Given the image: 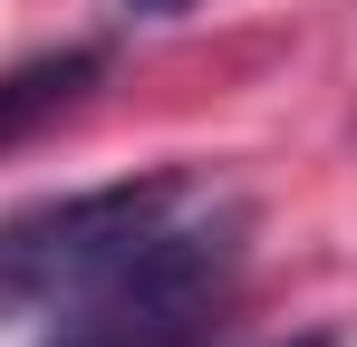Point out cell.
<instances>
[{"label":"cell","instance_id":"cell-1","mask_svg":"<svg viewBox=\"0 0 357 347\" xmlns=\"http://www.w3.org/2000/svg\"><path fill=\"white\" fill-rule=\"evenodd\" d=\"M232 270H241V213H213V222L165 213L77 309H59L49 347H203L232 299Z\"/></svg>","mask_w":357,"mask_h":347},{"label":"cell","instance_id":"cell-2","mask_svg":"<svg viewBox=\"0 0 357 347\" xmlns=\"http://www.w3.org/2000/svg\"><path fill=\"white\" fill-rule=\"evenodd\" d=\"M174 203H183V174H135V183H97V193H59V203L10 213L0 222V328L77 309Z\"/></svg>","mask_w":357,"mask_h":347},{"label":"cell","instance_id":"cell-3","mask_svg":"<svg viewBox=\"0 0 357 347\" xmlns=\"http://www.w3.org/2000/svg\"><path fill=\"white\" fill-rule=\"evenodd\" d=\"M107 77V49H39V58H20V68H0V145H20V135H39L49 116H68L87 87Z\"/></svg>","mask_w":357,"mask_h":347},{"label":"cell","instance_id":"cell-4","mask_svg":"<svg viewBox=\"0 0 357 347\" xmlns=\"http://www.w3.org/2000/svg\"><path fill=\"white\" fill-rule=\"evenodd\" d=\"M126 10H145V20H174V10H193V0H126Z\"/></svg>","mask_w":357,"mask_h":347},{"label":"cell","instance_id":"cell-5","mask_svg":"<svg viewBox=\"0 0 357 347\" xmlns=\"http://www.w3.org/2000/svg\"><path fill=\"white\" fill-rule=\"evenodd\" d=\"M290 347H328V338H290Z\"/></svg>","mask_w":357,"mask_h":347}]
</instances>
